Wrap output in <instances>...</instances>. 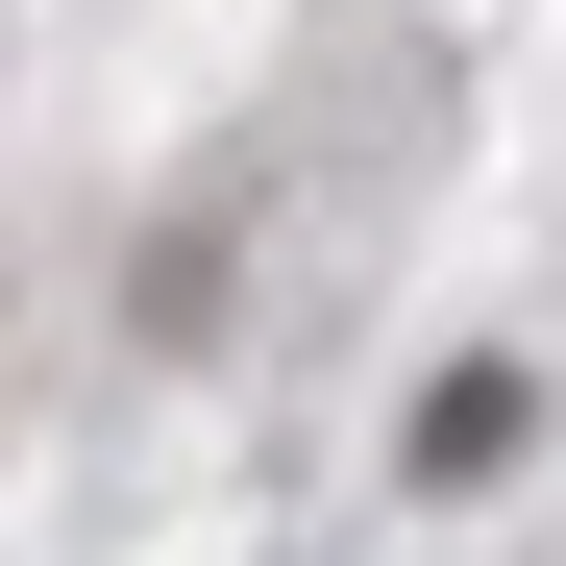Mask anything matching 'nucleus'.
<instances>
[{"instance_id":"f257e3e1","label":"nucleus","mask_w":566,"mask_h":566,"mask_svg":"<svg viewBox=\"0 0 566 566\" xmlns=\"http://www.w3.org/2000/svg\"><path fill=\"white\" fill-rule=\"evenodd\" d=\"M517 419H542L517 369H443V395H419V493H443V468H517Z\"/></svg>"}]
</instances>
